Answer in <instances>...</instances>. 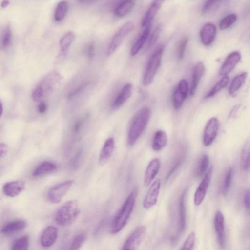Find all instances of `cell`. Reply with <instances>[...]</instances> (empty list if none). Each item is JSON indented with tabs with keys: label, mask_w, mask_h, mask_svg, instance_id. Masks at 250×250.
I'll return each instance as SVG.
<instances>
[{
	"label": "cell",
	"mask_w": 250,
	"mask_h": 250,
	"mask_svg": "<svg viewBox=\"0 0 250 250\" xmlns=\"http://www.w3.org/2000/svg\"><path fill=\"white\" fill-rule=\"evenodd\" d=\"M151 116V110L147 106L139 109L133 116L129 127L127 143L133 146L145 129Z\"/></svg>",
	"instance_id": "cell-1"
},
{
	"label": "cell",
	"mask_w": 250,
	"mask_h": 250,
	"mask_svg": "<svg viewBox=\"0 0 250 250\" xmlns=\"http://www.w3.org/2000/svg\"><path fill=\"white\" fill-rule=\"evenodd\" d=\"M138 194V189L135 188L130 193L112 223L110 231L116 234L121 231L126 225L133 211Z\"/></svg>",
	"instance_id": "cell-2"
},
{
	"label": "cell",
	"mask_w": 250,
	"mask_h": 250,
	"mask_svg": "<svg viewBox=\"0 0 250 250\" xmlns=\"http://www.w3.org/2000/svg\"><path fill=\"white\" fill-rule=\"evenodd\" d=\"M62 77L57 71H52L46 75L39 83L32 93V98L38 101L52 93L59 86Z\"/></svg>",
	"instance_id": "cell-3"
},
{
	"label": "cell",
	"mask_w": 250,
	"mask_h": 250,
	"mask_svg": "<svg viewBox=\"0 0 250 250\" xmlns=\"http://www.w3.org/2000/svg\"><path fill=\"white\" fill-rule=\"evenodd\" d=\"M80 213L78 202L73 200L63 204L56 211L55 220L61 226H68L72 224Z\"/></svg>",
	"instance_id": "cell-4"
},
{
	"label": "cell",
	"mask_w": 250,
	"mask_h": 250,
	"mask_svg": "<svg viewBox=\"0 0 250 250\" xmlns=\"http://www.w3.org/2000/svg\"><path fill=\"white\" fill-rule=\"evenodd\" d=\"M164 49L160 46L151 56L144 75L143 83L144 85H148L151 83L159 67Z\"/></svg>",
	"instance_id": "cell-5"
},
{
	"label": "cell",
	"mask_w": 250,
	"mask_h": 250,
	"mask_svg": "<svg viewBox=\"0 0 250 250\" xmlns=\"http://www.w3.org/2000/svg\"><path fill=\"white\" fill-rule=\"evenodd\" d=\"M134 25L131 21H128L123 25L112 37L108 46L107 53L112 55L120 46L124 39L134 29Z\"/></svg>",
	"instance_id": "cell-6"
},
{
	"label": "cell",
	"mask_w": 250,
	"mask_h": 250,
	"mask_svg": "<svg viewBox=\"0 0 250 250\" xmlns=\"http://www.w3.org/2000/svg\"><path fill=\"white\" fill-rule=\"evenodd\" d=\"M73 183V180H67L50 188L47 193V198L49 202L53 204L60 203Z\"/></svg>",
	"instance_id": "cell-7"
},
{
	"label": "cell",
	"mask_w": 250,
	"mask_h": 250,
	"mask_svg": "<svg viewBox=\"0 0 250 250\" xmlns=\"http://www.w3.org/2000/svg\"><path fill=\"white\" fill-rule=\"evenodd\" d=\"M213 166L209 167L197 187L194 196V203L196 206L203 201L208 188L213 173Z\"/></svg>",
	"instance_id": "cell-8"
},
{
	"label": "cell",
	"mask_w": 250,
	"mask_h": 250,
	"mask_svg": "<svg viewBox=\"0 0 250 250\" xmlns=\"http://www.w3.org/2000/svg\"><path fill=\"white\" fill-rule=\"evenodd\" d=\"M146 232V228L141 226L136 228L125 241L121 250H137Z\"/></svg>",
	"instance_id": "cell-9"
},
{
	"label": "cell",
	"mask_w": 250,
	"mask_h": 250,
	"mask_svg": "<svg viewBox=\"0 0 250 250\" xmlns=\"http://www.w3.org/2000/svg\"><path fill=\"white\" fill-rule=\"evenodd\" d=\"M219 128V121L212 117L207 122L203 133V142L206 146H210L216 138Z\"/></svg>",
	"instance_id": "cell-10"
},
{
	"label": "cell",
	"mask_w": 250,
	"mask_h": 250,
	"mask_svg": "<svg viewBox=\"0 0 250 250\" xmlns=\"http://www.w3.org/2000/svg\"><path fill=\"white\" fill-rule=\"evenodd\" d=\"M188 84L187 81L182 79L179 82L172 96V104L175 109L181 107L188 96Z\"/></svg>",
	"instance_id": "cell-11"
},
{
	"label": "cell",
	"mask_w": 250,
	"mask_h": 250,
	"mask_svg": "<svg viewBox=\"0 0 250 250\" xmlns=\"http://www.w3.org/2000/svg\"><path fill=\"white\" fill-rule=\"evenodd\" d=\"M160 187L161 181L157 179L150 187L144 200L143 205L145 209H148L156 204Z\"/></svg>",
	"instance_id": "cell-12"
},
{
	"label": "cell",
	"mask_w": 250,
	"mask_h": 250,
	"mask_svg": "<svg viewBox=\"0 0 250 250\" xmlns=\"http://www.w3.org/2000/svg\"><path fill=\"white\" fill-rule=\"evenodd\" d=\"M213 224L218 245L220 248H224L225 246V218L221 211L216 212Z\"/></svg>",
	"instance_id": "cell-13"
},
{
	"label": "cell",
	"mask_w": 250,
	"mask_h": 250,
	"mask_svg": "<svg viewBox=\"0 0 250 250\" xmlns=\"http://www.w3.org/2000/svg\"><path fill=\"white\" fill-rule=\"evenodd\" d=\"M216 34V27L213 23H205L200 31V39L203 44L206 46L210 45L215 39Z\"/></svg>",
	"instance_id": "cell-14"
},
{
	"label": "cell",
	"mask_w": 250,
	"mask_h": 250,
	"mask_svg": "<svg viewBox=\"0 0 250 250\" xmlns=\"http://www.w3.org/2000/svg\"><path fill=\"white\" fill-rule=\"evenodd\" d=\"M241 59V54L238 51H233L226 58L219 71L220 75L225 76L230 73Z\"/></svg>",
	"instance_id": "cell-15"
},
{
	"label": "cell",
	"mask_w": 250,
	"mask_h": 250,
	"mask_svg": "<svg viewBox=\"0 0 250 250\" xmlns=\"http://www.w3.org/2000/svg\"><path fill=\"white\" fill-rule=\"evenodd\" d=\"M58 235V229L57 228L49 226L42 232L40 237L41 245L44 248L52 246L56 241Z\"/></svg>",
	"instance_id": "cell-16"
},
{
	"label": "cell",
	"mask_w": 250,
	"mask_h": 250,
	"mask_svg": "<svg viewBox=\"0 0 250 250\" xmlns=\"http://www.w3.org/2000/svg\"><path fill=\"white\" fill-rule=\"evenodd\" d=\"M132 91L133 85L131 83L125 84L112 103V108L117 109L122 106L130 97Z\"/></svg>",
	"instance_id": "cell-17"
},
{
	"label": "cell",
	"mask_w": 250,
	"mask_h": 250,
	"mask_svg": "<svg viewBox=\"0 0 250 250\" xmlns=\"http://www.w3.org/2000/svg\"><path fill=\"white\" fill-rule=\"evenodd\" d=\"M25 188V184L21 180L12 181L6 183L3 186L2 190L7 196L14 197L18 195Z\"/></svg>",
	"instance_id": "cell-18"
},
{
	"label": "cell",
	"mask_w": 250,
	"mask_h": 250,
	"mask_svg": "<svg viewBox=\"0 0 250 250\" xmlns=\"http://www.w3.org/2000/svg\"><path fill=\"white\" fill-rule=\"evenodd\" d=\"M115 149V141L113 137L106 140L102 148L99 157L100 165H104L112 156Z\"/></svg>",
	"instance_id": "cell-19"
},
{
	"label": "cell",
	"mask_w": 250,
	"mask_h": 250,
	"mask_svg": "<svg viewBox=\"0 0 250 250\" xmlns=\"http://www.w3.org/2000/svg\"><path fill=\"white\" fill-rule=\"evenodd\" d=\"M205 72V65L203 62H198L192 70V80L190 90V95L193 96L196 92L197 86L201 77Z\"/></svg>",
	"instance_id": "cell-20"
},
{
	"label": "cell",
	"mask_w": 250,
	"mask_h": 250,
	"mask_svg": "<svg viewBox=\"0 0 250 250\" xmlns=\"http://www.w3.org/2000/svg\"><path fill=\"white\" fill-rule=\"evenodd\" d=\"M160 167V161L158 158L152 160L148 164L144 175V185L147 186L150 185L159 172Z\"/></svg>",
	"instance_id": "cell-21"
},
{
	"label": "cell",
	"mask_w": 250,
	"mask_h": 250,
	"mask_svg": "<svg viewBox=\"0 0 250 250\" xmlns=\"http://www.w3.org/2000/svg\"><path fill=\"white\" fill-rule=\"evenodd\" d=\"M161 0L153 1L145 14L141 21L142 27H146L151 25V23L162 3Z\"/></svg>",
	"instance_id": "cell-22"
},
{
	"label": "cell",
	"mask_w": 250,
	"mask_h": 250,
	"mask_svg": "<svg viewBox=\"0 0 250 250\" xmlns=\"http://www.w3.org/2000/svg\"><path fill=\"white\" fill-rule=\"evenodd\" d=\"M26 226V223L24 220H16L5 224L1 228L0 232L5 235H10L21 231Z\"/></svg>",
	"instance_id": "cell-23"
},
{
	"label": "cell",
	"mask_w": 250,
	"mask_h": 250,
	"mask_svg": "<svg viewBox=\"0 0 250 250\" xmlns=\"http://www.w3.org/2000/svg\"><path fill=\"white\" fill-rule=\"evenodd\" d=\"M178 229L182 232L186 225V210L185 205V192H183L179 199L178 204Z\"/></svg>",
	"instance_id": "cell-24"
},
{
	"label": "cell",
	"mask_w": 250,
	"mask_h": 250,
	"mask_svg": "<svg viewBox=\"0 0 250 250\" xmlns=\"http://www.w3.org/2000/svg\"><path fill=\"white\" fill-rule=\"evenodd\" d=\"M167 136L165 131L158 130L154 134L152 148L155 151H159L167 145Z\"/></svg>",
	"instance_id": "cell-25"
},
{
	"label": "cell",
	"mask_w": 250,
	"mask_h": 250,
	"mask_svg": "<svg viewBox=\"0 0 250 250\" xmlns=\"http://www.w3.org/2000/svg\"><path fill=\"white\" fill-rule=\"evenodd\" d=\"M57 169V166L49 161H45L40 164L34 170L32 176L38 177L54 172Z\"/></svg>",
	"instance_id": "cell-26"
},
{
	"label": "cell",
	"mask_w": 250,
	"mask_h": 250,
	"mask_svg": "<svg viewBox=\"0 0 250 250\" xmlns=\"http://www.w3.org/2000/svg\"><path fill=\"white\" fill-rule=\"evenodd\" d=\"M151 25L145 27L143 32L137 39L130 50L132 56L136 55L143 46L150 33Z\"/></svg>",
	"instance_id": "cell-27"
},
{
	"label": "cell",
	"mask_w": 250,
	"mask_h": 250,
	"mask_svg": "<svg viewBox=\"0 0 250 250\" xmlns=\"http://www.w3.org/2000/svg\"><path fill=\"white\" fill-rule=\"evenodd\" d=\"M135 2L133 0H123L115 8L114 15L117 17H123L128 14L133 8Z\"/></svg>",
	"instance_id": "cell-28"
},
{
	"label": "cell",
	"mask_w": 250,
	"mask_h": 250,
	"mask_svg": "<svg viewBox=\"0 0 250 250\" xmlns=\"http://www.w3.org/2000/svg\"><path fill=\"white\" fill-rule=\"evenodd\" d=\"M247 75V72H244L238 74L233 78L229 91V95H234L241 87L245 83Z\"/></svg>",
	"instance_id": "cell-29"
},
{
	"label": "cell",
	"mask_w": 250,
	"mask_h": 250,
	"mask_svg": "<svg viewBox=\"0 0 250 250\" xmlns=\"http://www.w3.org/2000/svg\"><path fill=\"white\" fill-rule=\"evenodd\" d=\"M75 38V34L72 31L65 33L60 40V47L62 53L65 55Z\"/></svg>",
	"instance_id": "cell-30"
},
{
	"label": "cell",
	"mask_w": 250,
	"mask_h": 250,
	"mask_svg": "<svg viewBox=\"0 0 250 250\" xmlns=\"http://www.w3.org/2000/svg\"><path fill=\"white\" fill-rule=\"evenodd\" d=\"M69 8V4L66 1H61L59 2L54 11V20L59 22L62 20L66 15Z\"/></svg>",
	"instance_id": "cell-31"
},
{
	"label": "cell",
	"mask_w": 250,
	"mask_h": 250,
	"mask_svg": "<svg viewBox=\"0 0 250 250\" xmlns=\"http://www.w3.org/2000/svg\"><path fill=\"white\" fill-rule=\"evenodd\" d=\"M250 143L247 141L244 146L241 153V166L244 171L250 169Z\"/></svg>",
	"instance_id": "cell-32"
},
{
	"label": "cell",
	"mask_w": 250,
	"mask_h": 250,
	"mask_svg": "<svg viewBox=\"0 0 250 250\" xmlns=\"http://www.w3.org/2000/svg\"><path fill=\"white\" fill-rule=\"evenodd\" d=\"M230 79L228 76H225L217 82L212 88L208 92L205 96V98H209L214 96L218 93L221 89L225 87L229 83Z\"/></svg>",
	"instance_id": "cell-33"
},
{
	"label": "cell",
	"mask_w": 250,
	"mask_h": 250,
	"mask_svg": "<svg viewBox=\"0 0 250 250\" xmlns=\"http://www.w3.org/2000/svg\"><path fill=\"white\" fill-rule=\"evenodd\" d=\"M29 243V237L23 236L13 242L11 250H28Z\"/></svg>",
	"instance_id": "cell-34"
},
{
	"label": "cell",
	"mask_w": 250,
	"mask_h": 250,
	"mask_svg": "<svg viewBox=\"0 0 250 250\" xmlns=\"http://www.w3.org/2000/svg\"><path fill=\"white\" fill-rule=\"evenodd\" d=\"M237 19V16L236 14L232 13L227 15L219 22V27L220 29L225 30L229 28L234 23Z\"/></svg>",
	"instance_id": "cell-35"
},
{
	"label": "cell",
	"mask_w": 250,
	"mask_h": 250,
	"mask_svg": "<svg viewBox=\"0 0 250 250\" xmlns=\"http://www.w3.org/2000/svg\"><path fill=\"white\" fill-rule=\"evenodd\" d=\"M86 238L85 234H79L73 238L67 250H79L86 240Z\"/></svg>",
	"instance_id": "cell-36"
},
{
	"label": "cell",
	"mask_w": 250,
	"mask_h": 250,
	"mask_svg": "<svg viewBox=\"0 0 250 250\" xmlns=\"http://www.w3.org/2000/svg\"><path fill=\"white\" fill-rule=\"evenodd\" d=\"M233 176V169L229 167L226 171L222 185V192L226 194L229 191Z\"/></svg>",
	"instance_id": "cell-37"
},
{
	"label": "cell",
	"mask_w": 250,
	"mask_h": 250,
	"mask_svg": "<svg viewBox=\"0 0 250 250\" xmlns=\"http://www.w3.org/2000/svg\"><path fill=\"white\" fill-rule=\"evenodd\" d=\"M209 164V158L207 154H204L200 161L197 168V175L201 177L203 176L208 169Z\"/></svg>",
	"instance_id": "cell-38"
},
{
	"label": "cell",
	"mask_w": 250,
	"mask_h": 250,
	"mask_svg": "<svg viewBox=\"0 0 250 250\" xmlns=\"http://www.w3.org/2000/svg\"><path fill=\"white\" fill-rule=\"evenodd\" d=\"M195 240V234L192 232L187 237L180 250H193Z\"/></svg>",
	"instance_id": "cell-39"
},
{
	"label": "cell",
	"mask_w": 250,
	"mask_h": 250,
	"mask_svg": "<svg viewBox=\"0 0 250 250\" xmlns=\"http://www.w3.org/2000/svg\"><path fill=\"white\" fill-rule=\"evenodd\" d=\"M12 39V31L10 26L7 25L3 32L1 44L3 48L8 47L10 44Z\"/></svg>",
	"instance_id": "cell-40"
},
{
	"label": "cell",
	"mask_w": 250,
	"mask_h": 250,
	"mask_svg": "<svg viewBox=\"0 0 250 250\" xmlns=\"http://www.w3.org/2000/svg\"><path fill=\"white\" fill-rule=\"evenodd\" d=\"M161 28L162 26L161 24H158L156 27L149 39L147 46V48H150L155 44L159 37V35L161 31Z\"/></svg>",
	"instance_id": "cell-41"
},
{
	"label": "cell",
	"mask_w": 250,
	"mask_h": 250,
	"mask_svg": "<svg viewBox=\"0 0 250 250\" xmlns=\"http://www.w3.org/2000/svg\"><path fill=\"white\" fill-rule=\"evenodd\" d=\"M188 42V38L187 37H184L180 40L178 44L177 56L179 60H182L184 57Z\"/></svg>",
	"instance_id": "cell-42"
},
{
	"label": "cell",
	"mask_w": 250,
	"mask_h": 250,
	"mask_svg": "<svg viewBox=\"0 0 250 250\" xmlns=\"http://www.w3.org/2000/svg\"><path fill=\"white\" fill-rule=\"evenodd\" d=\"M222 1L220 0H208L206 1L202 8V13L203 14H205L210 10L213 9L214 7H216Z\"/></svg>",
	"instance_id": "cell-43"
},
{
	"label": "cell",
	"mask_w": 250,
	"mask_h": 250,
	"mask_svg": "<svg viewBox=\"0 0 250 250\" xmlns=\"http://www.w3.org/2000/svg\"><path fill=\"white\" fill-rule=\"evenodd\" d=\"M86 118L85 117H81L79 119H77V121L74 123L73 127H72V133L77 135L78 134L80 133V131L82 129L83 126V124L85 122Z\"/></svg>",
	"instance_id": "cell-44"
},
{
	"label": "cell",
	"mask_w": 250,
	"mask_h": 250,
	"mask_svg": "<svg viewBox=\"0 0 250 250\" xmlns=\"http://www.w3.org/2000/svg\"><path fill=\"white\" fill-rule=\"evenodd\" d=\"M88 85V82H84L80 85H79L76 88L71 91L67 95L68 99H71L77 95L79 94L82 91H83Z\"/></svg>",
	"instance_id": "cell-45"
},
{
	"label": "cell",
	"mask_w": 250,
	"mask_h": 250,
	"mask_svg": "<svg viewBox=\"0 0 250 250\" xmlns=\"http://www.w3.org/2000/svg\"><path fill=\"white\" fill-rule=\"evenodd\" d=\"M86 54L89 59H93L95 55V45L93 42H90L86 49Z\"/></svg>",
	"instance_id": "cell-46"
},
{
	"label": "cell",
	"mask_w": 250,
	"mask_h": 250,
	"mask_svg": "<svg viewBox=\"0 0 250 250\" xmlns=\"http://www.w3.org/2000/svg\"><path fill=\"white\" fill-rule=\"evenodd\" d=\"M81 155L82 151L80 150L73 158L70 163L71 166L72 167L75 168L78 166Z\"/></svg>",
	"instance_id": "cell-47"
},
{
	"label": "cell",
	"mask_w": 250,
	"mask_h": 250,
	"mask_svg": "<svg viewBox=\"0 0 250 250\" xmlns=\"http://www.w3.org/2000/svg\"><path fill=\"white\" fill-rule=\"evenodd\" d=\"M47 109V105L44 101H41L38 105V111L41 114L44 113Z\"/></svg>",
	"instance_id": "cell-48"
},
{
	"label": "cell",
	"mask_w": 250,
	"mask_h": 250,
	"mask_svg": "<svg viewBox=\"0 0 250 250\" xmlns=\"http://www.w3.org/2000/svg\"><path fill=\"white\" fill-rule=\"evenodd\" d=\"M244 202L245 207L248 209L250 208V192L249 190L246 191L244 196Z\"/></svg>",
	"instance_id": "cell-49"
},
{
	"label": "cell",
	"mask_w": 250,
	"mask_h": 250,
	"mask_svg": "<svg viewBox=\"0 0 250 250\" xmlns=\"http://www.w3.org/2000/svg\"><path fill=\"white\" fill-rule=\"evenodd\" d=\"M7 151V146L4 143H0V158L5 155Z\"/></svg>",
	"instance_id": "cell-50"
},
{
	"label": "cell",
	"mask_w": 250,
	"mask_h": 250,
	"mask_svg": "<svg viewBox=\"0 0 250 250\" xmlns=\"http://www.w3.org/2000/svg\"><path fill=\"white\" fill-rule=\"evenodd\" d=\"M238 109L239 106L236 105L234 106L233 108L231 110V112H230L229 116L230 117H234L236 114L237 111L238 110Z\"/></svg>",
	"instance_id": "cell-51"
},
{
	"label": "cell",
	"mask_w": 250,
	"mask_h": 250,
	"mask_svg": "<svg viewBox=\"0 0 250 250\" xmlns=\"http://www.w3.org/2000/svg\"><path fill=\"white\" fill-rule=\"evenodd\" d=\"M9 3V0H3L1 2V7L2 8L6 7Z\"/></svg>",
	"instance_id": "cell-52"
},
{
	"label": "cell",
	"mask_w": 250,
	"mask_h": 250,
	"mask_svg": "<svg viewBox=\"0 0 250 250\" xmlns=\"http://www.w3.org/2000/svg\"><path fill=\"white\" fill-rule=\"evenodd\" d=\"M3 111V108L1 103L0 102V117L1 116Z\"/></svg>",
	"instance_id": "cell-53"
}]
</instances>
